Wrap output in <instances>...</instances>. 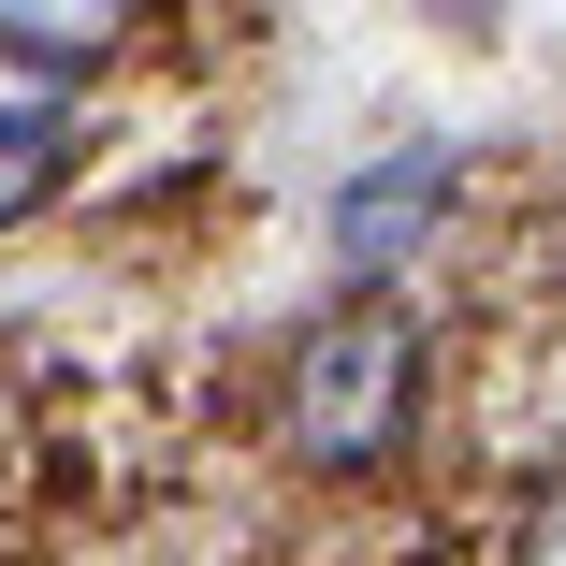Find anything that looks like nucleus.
<instances>
[{"instance_id":"f257e3e1","label":"nucleus","mask_w":566,"mask_h":566,"mask_svg":"<svg viewBox=\"0 0 566 566\" xmlns=\"http://www.w3.org/2000/svg\"><path fill=\"white\" fill-rule=\"evenodd\" d=\"M407 407H421V334L392 305L319 319L305 349H291V378H276V436H291V465H319V480L378 465V450L407 436Z\"/></svg>"},{"instance_id":"f03ea898","label":"nucleus","mask_w":566,"mask_h":566,"mask_svg":"<svg viewBox=\"0 0 566 566\" xmlns=\"http://www.w3.org/2000/svg\"><path fill=\"white\" fill-rule=\"evenodd\" d=\"M59 160H73V102H59L30 59H0V218L44 203V189H59Z\"/></svg>"},{"instance_id":"7ed1b4c3","label":"nucleus","mask_w":566,"mask_h":566,"mask_svg":"<svg viewBox=\"0 0 566 566\" xmlns=\"http://www.w3.org/2000/svg\"><path fill=\"white\" fill-rule=\"evenodd\" d=\"M102 44H132V0H0V59H30V73H73Z\"/></svg>"},{"instance_id":"20e7f679","label":"nucleus","mask_w":566,"mask_h":566,"mask_svg":"<svg viewBox=\"0 0 566 566\" xmlns=\"http://www.w3.org/2000/svg\"><path fill=\"white\" fill-rule=\"evenodd\" d=\"M436 203H450V160L421 146V160H392V175H364V189H349V218H334V233H349V262H392V248L421 233Z\"/></svg>"},{"instance_id":"39448f33","label":"nucleus","mask_w":566,"mask_h":566,"mask_svg":"<svg viewBox=\"0 0 566 566\" xmlns=\"http://www.w3.org/2000/svg\"><path fill=\"white\" fill-rule=\"evenodd\" d=\"M523 566H566V480H552V494L523 509Z\"/></svg>"}]
</instances>
